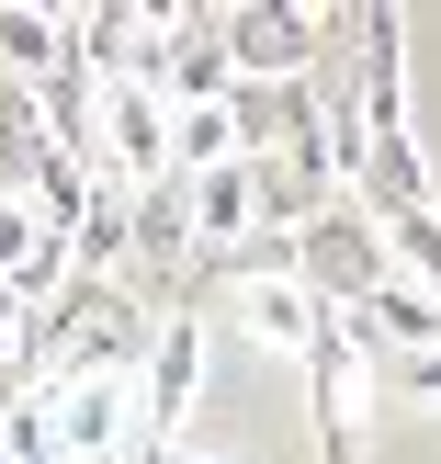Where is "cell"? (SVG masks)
I'll list each match as a JSON object with an SVG mask.
<instances>
[{"instance_id":"12","label":"cell","mask_w":441,"mask_h":464,"mask_svg":"<svg viewBox=\"0 0 441 464\" xmlns=\"http://www.w3.org/2000/svg\"><path fill=\"white\" fill-rule=\"evenodd\" d=\"M226 159H249L238 102H193V113H170V181H204V170H226Z\"/></svg>"},{"instance_id":"6","label":"cell","mask_w":441,"mask_h":464,"mask_svg":"<svg viewBox=\"0 0 441 464\" xmlns=\"http://www.w3.org/2000/svg\"><path fill=\"white\" fill-rule=\"evenodd\" d=\"M329 45V23L317 12H226V57H238L249 91H294V68Z\"/></svg>"},{"instance_id":"15","label":"cell","mask_w":441,"mask_h":464,"mask_svg":"<svg viewBox=\"0 0 441 464\" xmlns=\"http://www.w3.org/2000/svg\"><path fill=\"white\" fill-rule=\"evenodd\" d=\"M181 238H193V216H181V181H148L136 193V261H181Z\"/></svg>"},{"instance_id":"2","label":"cell","mask_w":441,"mask_h":464,"mask_svg":"<svg viewBox=\"0 0 441 464\" xmlns=\"http://www.w3.org/2000/svg\"><path fill=\"white\" fill-rule=\"evenodd\" d=\"M306 385H317V464H362V442H374V362H362L351 317H329V340L306 352Z\"/></svg>"},{"instance_id":"14","label":"cell","mask_w":441,"mask_h":464,"mask_svg":"<svg viewBox=\"0 0 441 464\" xmlns=\"http://www.w3.org/2000/svg\"><path fill=\"white\" fill-rule=\"evenodd\" d=\"M0 464H68L57 453V397H45V385H12V397H0Z\"/></svg>"},{"instance_id":"13","label":"cell","mask_w":441,"mask_h":464,"mask_svg":"<svg viewBox=\"0 0 441 464\" xmlns=\"http://www.w3.org/2000/svg\"><path fill=\"white\" fill-rule=\"evenodd\" d=\"M57 57H68V12H0V80L34 91Z\"/></svg>"},{"instance_id":"11","label":"cell","mask_w":441,"mask_h":464,"mask_svg":"<svg viewBox=\"0 0 441 464\" xmlns=\"http://www.w3.org/2000/svg\"><path fill=\"white\" fill-rule=\"evenodd\" d=\"M351 102H362V125H407V23L397 12H362V91H351Z\"/></svg>"},{"instance_id":"7","label":"cell","mask_w":441,"mask_h":464,"mask_svg":"<svg viewBox=\"0 0 441 464\" xmlns=\"http://www.w3.org/2000/svg\"><path fill=\"white\" fill-rule=\"evenodd\" d=\"M351 204H362L374 227H397V216H419V204H430V159H419V136H407V125L362 136V170H351Z\"/></svg>"},{"instance_id":"16","label":"cell","mask_w":441,"mask_h":464,"mask_svg":"<svg viewBox=\"0 0 441 464\" xmlns=\"http://www.w3.org/2000/svg\"><path fill=\"white\" fill-rule=\"evenodd\" d=\"M125 249H136V204H125V193H91V216H80V238H68V261L102 272V261H125Z\"/></svg>"},{"instance_id":"5","label":"cell","mask_w":441,"mask_h":464,"mask_svg":"<svg viewBox=\"0 0 441 464\" xmlns=\"http://www.w3.org/2000/svg\"><path fill=\"white\" fill-rule=\"evenodd\" d=\"M91 148H113V181H170V102L136 80H102L91 91Z\"/></svg>"},{"instance_id":"19","label":"cell","mask_w":441,"mask_h":464,"mask_svg":"<svg viewBox=\"0 0 441 464\" xmlns=\"http://www.w3.org/2000/svg\"><path fill=\"white\" fill-rule=\"evenodd\" d=\"M407 397H419V408H441V352H419V362H407Z\"/></svg>"},{"instance_id":"3","label":"cell","mask_w":441,"mask_h":464,"mask_svg":"<svg viewBox=\"0 0 441 464\" xmlns=\"http://www.w3.org/2000/svg\"><path fill=\"white\" fill-rule=\"evenodd\" d=\"M193 385H204V329H193V306H181V317H158V329H148V362H136V464L181 430Z\"/></svg>"},{"instance_id":"8","label":"cell","mask_w":441,"mask_h":464,"mask_svg":"<svg viewBox=\"0 0 441 464\" xmlns=\"http://www.w3.org/2000/svg\"><path fill=\"white\" fill-rule=\"evenodd\" d=\"M329 317H340V306H317L294 272H283V284H238V329L261 340V352H294V362H306L317 340H329Z\"/></svg>"},{"instance_id":"18","label":"cell","mask_w":441,"mask_h":464,"mask_svg":"<svg viewBox=\"0 0 441 464\" xmlns=\"http://www.w3.org/2000/svg\"><path fill=\"white\" fill-rule=\"evenodd\" d=\"M12 385H23V306L0 295V397H12Z\"/></svg>"},{"instance_id":"10","label":"cell","mask_w":441,"mask_h":464,"mask_svg":"<svg viewBox=\"0 0 441 464\" xmlns=\"http://www.w3.org/2000/svg\"><path fill=\"white\" fill-rule=\"evenodd\" d=\"M181 216H193V261H204V249H238L249 227H261V181H249V159L181 181Z\"/></svg>"},{"instance_id":"9","label":"cell","mask_w":441,"mask_h":464,"mask_svg":"<svg viewBox=\"0 0 441 464\" xmlns=\"http://www.w3.org/2000/svg\"><path fill=\"white\" fill-rule=\"evenodd\" d=\"M340 317H351V340H362V352H407V362L441 352V306L407 284V272H397V284H374L362 306H340Z\"/></svg>"},{"instance_id":"17","label":"cell","mask_w":441,"mask_h":464,"mask_svg":"<svg viewBox=\"0 0 441 464\" xmlns=\"http://www.w3.org/2000/svg\"><path fill=\"white\" fill-rule=\"evenodd\" d=\"M385 249H397V272H407V284H419L430 306H441V216H430V204H419V216H397V227H385Z\"/></svg>"},{"instance_id":"20","label":"cell","mask_w":441,"mask_h":464,"mask_svg":"<svg viewBox=\"0 0 441 464\" xmlns=\"http://www.w3.org/2000/svg\"><path fill=\"white\" fill-rule=\"evenodd\" d=\"M148 464H226V453H148Z\"/></svg>"},{"instance_id":"4","label":"cell","mask_w":441,"mask_h":464,"mask_svg":"<svg viewBox=\"0 0 441 464\" xmlns=\"http://www.w3.org/2000/svg\"><path fill=\"white\" fill-rule=\"evenodd\" d=\"M57 397V453L68 464H136V374H68Z\"/></svg>"},{"instance_id":"1","label":"cell","mask_w":441,"mask_h":464,"mask_svg":"<svg viewBox=\"0 0 441 464\" xmlns=\"http://www.w3.org/2000/svg\"><path fill=\"white\" fill-rule=\"evenodd\" d=\"M294 284H306L317 306H362L374 284H397V249H385V227L362 216V204H329V216L294 238Z\"/></svg>"}]
</instances>
